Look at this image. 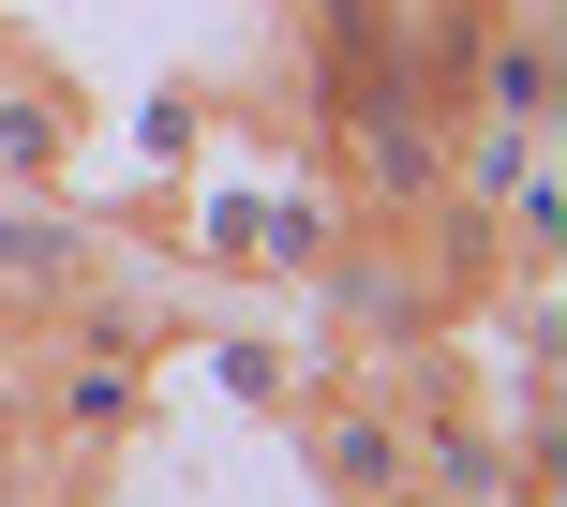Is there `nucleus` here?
<instances>
[{"instance_id":"obj_1","label":"nucleus","mask_w":567,"mask_h":507,"mask_svg":"<svg viewBox=\"0 0 567 507\" xmlns=\"http://www.w3.org/2000/svg\"><path fill=\"white\" fill-rule=\"evenodd\" d=\"M313 478L359 493V507H389L403 493V403H329V418H313Z\"/></svg>"},{"instance_id":"obj_2","label":"nucleus","mask_w":567,"mask_h":507,"mask_svg":"<svg viewBox=\"0 0 567 507\" xmlns=\"http://www.w3.org/2000/svg\"><path fill=\"white\" fill-rule=\"evenodd\" d=\"M60 149H75V105H60V75L0 60V179H45Z\"/></svg>"},{"instance_id":"obj_3","label":"nucleus","mask_w":567,"mask_h":507,"mask_svg":"<svg viewBox=\"0 0 567 507\" xmlns=\"http://www.w3.org/2000/svg\"><path fill=\"white\" fill-rule=\"evenodd\" d=\"M0 507H45V493H0Z\"/></svg>"}]
</instances>
